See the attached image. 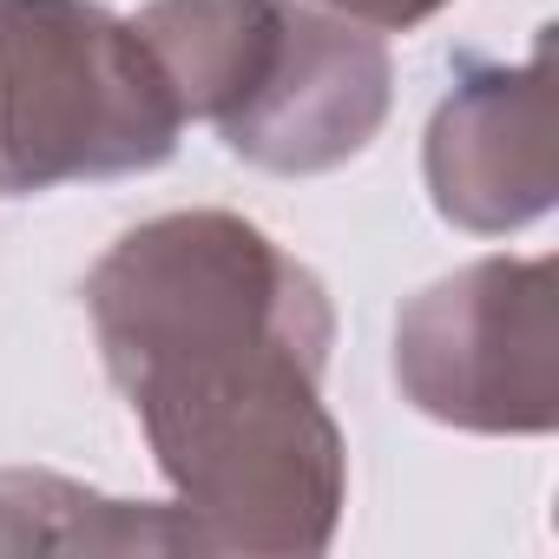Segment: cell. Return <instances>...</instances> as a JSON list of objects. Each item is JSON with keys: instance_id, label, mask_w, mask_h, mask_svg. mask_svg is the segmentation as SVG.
<instances>
[{"instance_id": "cell-2", "label": "cell", "mask_w": 559, "mask_h": 559, "mask_svg": "<svg viewBox=\"0 0 559 559\" xmlns=\"http://www.w3.org/2000/svg\"><path fill=\"white\" fill-rule=\"evenodd\" d=\"M185 119L276 178L336 171L389 119L395 67L376 27L304 0H152L132 21Z\"/></svg>"}, {"instance_id": "cell-7", "label": "cell", "mask_w": 559, "mask_h": 559, "mask_svg": "<svg viewBox=\"0 0 559 559\" xmlns=\"http://www.w3.org/2000/svg\"><path fill=\"white\" fill-rule=\"evenodd\" d=\"M330 14H343V21H362V27H382V34H402V27H421V21H435L448 0H323Z\"/></svg>"}, {"instance_id": "cell-4", "label": "cell", "mask_w": 559, "mask_h": 559, "mask_svg": "<svg viewBox=\"0 0 559 559\" xmlns=\"http://www.w3.org/2000/svg\"><path fill=\"white\" fill-rule=\"evenodd\" d=\"M402 395L461 435H552L559 317L552 257H480L395 317Z\"/></svg>"}, {"instance_id": "cell-1", "label": "cell", "mask_w": 559, "mask_h": 559, "mask_svg": "<svg viewBox=\"0 0 559 559\" xmlns=\"http://www.w3.org/2000/svg\"><path fill=\"white\" fill-rule=\"evenodd\" d=\"M86 317L204 552L336 539L349 448L323 408L336 310L310 263L237 211H165L93 263Z\"/></svg>"}, {"instance_id": "cell-3", "label": "cell", "mask_w": 559, "mask_h": 559, "mask_svg": "<svg viewBox=\"0 0 559 559\" xmlns=\"http://www.w3.org/2000/svg\"><path fill=\"white\" fill-rule=\"evenodd\" d=\"M178 93L99 0H0V191L132 178L178 152Z\"/></svg>"}, {"instance_id": "cell-6", "label": "cell", "mask_w": 559, "mask_h": 559, "mask_svg": "<svg viewBox=\"0 0 559 559\" xmlns=\"http://www.w3.org/2000/svg\"><path fill=\"white\" fill-rule=\"evenodd\" d=\"M0 552H204L198 526L152 500H112L67 474H0Z\"/></svg>"}, {"instance_id": "cell-5", "label": "cell", "mask_w": 559, "mask_h": 559, "mask_svg": "<svg viewBox=\"0 0 559 559\" xmlns=\"http://www.w3.org/2000/svg\"><path fill=\"white\" fill-rule=\"evenodd\" d=\"M428 198L474 237H507L552 204V53L546 34L520 67H467L428 119Z\"/></svg>"}]
</instances>
